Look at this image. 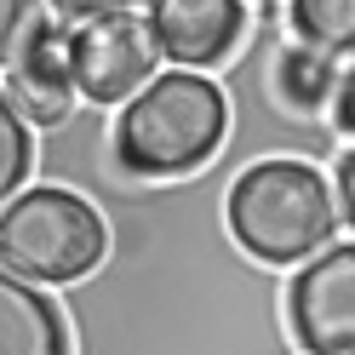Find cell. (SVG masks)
Listing matches in <instances>:
<instances>
[{"instance_id":"obj_8","label":"cell","mask_w":355,"mask_h":355,"mask_svg":"<svg viewBox=\"0 0 355 355\" xmlns=\"http://www.w3.org/2000/svg\"><path fill=\"white\" fill-rule=\"evenodd\" d=\"M6 92L29 126H63L75 115V80H69V29H52L40 46L12 69Z\"/></svg>"},{"instance_id":"obj_10","label":"cell","mask_w":355,"mask_h":355,"mask_svg":"<svg viewBox=\"0 0 355 355\" xmlns=\"http://www.w3.org/2000/svg\"><path fill=\"white\" fill-rule=\"evenodd\" d=\"M286 29L298 46L344 63L355 58V0H286Z\"/></svg>"},{"instance_id":"obj_12","label":"cell","mask_w":355,"mask_h":355,"mask_svg":"<svg viewBox=\"0 0 355 355\" xmlns=\"http://www.w3.org/2000/svg\"><path fill=\"white\" fill-rule=\"evenodd\" d=\"M29 166H35V132H29L24 115H17L12 92L0 86V207L29 184Z\"/></svg>"},{"instance_id":"obj_4","label":"cell","mask_w":355,"mask_h":355,"mask_svg":"<svg viewBox=\"0 0 355 355\" xmlns=\"http://www.w3.org/2000/svg\"><path fill=\"white\" fill-rule=\"evenodd\" d=\"M286 332L298 355H355V241H332L286 275Z\"/></svg>"},{"instance_id":"obj_3","label":"cell","mask_w":355,"mask_h":355,"mask_svg":"<svg viewBox=\"0 0 355 355\" xmlns=\"http://www.w3.org/2000/svg\"><path fill=\"white\" fill-rule=\"evenodd\" d=\"M109 258V218L69 184L17 189L0 207V263L35 286H75Z\"/></svg>"},{"instance_id":"obj_2","label":"cell","mask_w":355,"mask_h":355,"mask_svg":"<svg viewBox=\"0 0 355 355\" xmlns=\"http://www.w3.org/2000/svg\"><path fill=\"white\" fill-rule=\"evenodd\" d=\"M230 241L263 270H298L304 258L338 241L332 178L304 155H258L235 172L224 195Z\"/></svg>"},{"instance_id":"obj_1","label":"cell","mask_w":355,"mask_h":355,"mask_svg":"<svg viewBox=\"0 0 355 355\" xmlns=\"http://www.w3.org/2000/svg\"><path fill=\"white\" fill-rule=\"evenodd\" d=\"M230 138V98L224 86L201 69H161L138 98L121 103L109 126V155L126 178L166 184V178H195L218 161Z\"/></svg>"},{"instance_id":"obj_14","label":"cell","mask_w":355,"mask_h":355,"mask_svg":"<svg viewBox=\"0 0 355 355\" xmlns=\"http://www.w3.org/2000/svg\"><path fill=\"white\" fill-rule=\"evenodd\" d=\"M58 17H69V24H92V17H121L132 6H144V0H46Z\"/></svg>"},{"instance_id":"obj_7","label":"cell","mask_w":355,"mask_h":355,"mask_svg":"<svg viewBox=\"0 0 355 355\" xmlns=\"http://www.w3.org/2000/svg\"><path fill=\"white\" fill-rule=\"evenodd\" d=\"M0 355H75L63 304L0 263Z\"/></svg>"},{"instance_id":"obj_11","label":"cell","mask_w":355,"mask_h":355,"mask_svg":"<svg viewBox=\"0 0 355 355\" xmlns=\"http://www.w3.org/2000/svg\"><path fill=\"white\" fill-rule=\"evenodd\" d=\"M58 24L46 17V0H0V75H12Z\"/></svg>"},{"instance_id":"obj_15","label":"cell","mask_w":355,"mask_h":355,"mask_svg":"<svg viewBox=\"0 0 355 355\" xmlns=\"http://www.w3.org/2000/svg\"><path fill=\"white\" fill-rule=\"evenodd\" d=\"M332 132L355 138V58H349V69H338V92H332Z\"/></svg>"},{"instance_id":"obj_13","label":"cell","mask_w":355,"mask_h":355,"mask_svg":"<svg viewBox=\"0 0 355 355\" xmlns=\"http://www.w3.org/2000/svg\"><path fill=\"white\" fill-rule=\"evenodd\" d=\"M332 201H338V224L355 235V144L332 155Z\"/></svg>"},{"instance_id":"obj_6","label":"cell","mask_w":355,"mask_h":355,"mask_svg":"<svg viewBox=\"0 0 355 355\" xmlns=\"http://www.w3.org/2000/svg\"><path fill=\"white\" fill-rule=\"evenodd\" d=\"M149 17L144 29L172 69H218L241 52V40L252 29L247 0H144Z\"/></svg>"},{"instance_id":"obj_5","label":"cell","mask_w":355,"mask_h":355,"mask_svg":"<svg viewBox=\"0 0 355 355\" xmlns=\"http://www.w3.org/2000/svg\"><path fill=\"white\" fill-rule=\"evenodd\" d=\"M155 75H161V52L132 12L92 17V24L69 29V80H75V98H86L92 109L138 98Z\"/></svg>"},{"instance_id":"obj_9","label":"cell","mask_w":355,"mask_h":355,"mask_svg":"<svg viewBox=\"0 0 355 355\" xmlns=\"http://www.w3.org/2000/svg\"><path fill=\"white\" fill-rule=\"evenodd\" d=\"M270 92L286 115L321 121V109H332V92H338V63L298 46V40H281L270 58Z\"/></svg>"}]
</instances>
